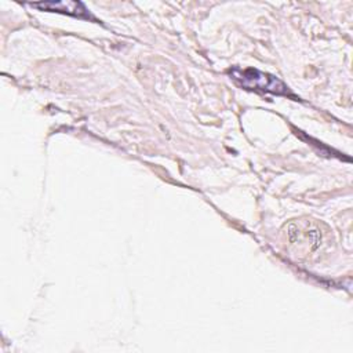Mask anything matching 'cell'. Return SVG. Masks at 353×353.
Instances as JSON below:
<instances>
[{"instance_id":"3957f363","label":"cell","mask_w":353,"mask_h":353,"mask_svg":"<svg viewBox=\"0 0 353 353\" xmlns=\"http://www.w3.org/2000/svg\"><path fill=\"white\" fill-rule=\"evenodd\" d=\"M30 6L41 8V10H48V11H59V12H66L72 15L81 17L87 12V8L84 7L83 3L80 1H58V3H32Z\"/></svg>"},{"instance_id":"7a4b0ae2","label":"cell","mask_w":353,"mask_h":353,"mask_svg":"<svg viewBox=\"0 0 353 353\" xmlns=\"http://www.w3.org/2000/svg\"><path fill=\"white\" fill-rule=\"evenodd\" d=\"M232 77L243 87L248 90H259L276 94H288V88L274 76L262 73L256 69H233Z\"/></svg>"},{"instance_id":"6da1fadb","label":"cell","mask_w":353,"mask_h":353,"mask_svg":"<svg viewBox=\"0 0 353 353\" xmlns=\"http://www.w3.org/2000/svg\"><path fill=\"white\" fill-rule=\"evenodd\" d=\"M283 236L287 247L301 259H312L330 243V229L314 219L299 218L284 225Z\"/></svg>"}]
</instances>
